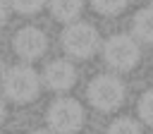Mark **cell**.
I'll use <instances>...</instances> for the list:
<instances>
[{"label":"cell","instance_id":"14","mask_svg":"<svg viewBox=\"0 0 153 134\" xmlns=\"http://www.w3.org/2000/svg\"><path fill=\"white\" fill-rule=\"evenodd\" d=\"M7 12H10V2H7V0H0V26H2L5 19H7Z\"/></svg>","mask_w":153,"mask_h":134},{"label":"cell","instance_id":"6","mask_svg":"<svg viewBox=\"0 0 153 134\" xmlns=\"http://www.w3.org/2000/svg\"><path fill=\"white\" fill-rule=\"evenodd\" d=\"M45 48H48V38L38 26H24L12 38V50L26 62L38 60L45 53Z\"/></svg>","mask_w":153,"mask_h":134},{"label":"cell","instance_id":"1","mask_svg":"<svg viewBox=\"0 0 153 134\" xmlns=\"http://www.w3.org/2000/svg\"><path fill=\"white\" fill-rule=\"evenodd\" d=\"M2 93L14 103H29L41 91V77L29 65H12L0 74Z\"/></svg>","mask_w":153,"mask_h":134},{"label":"cell","instance_id":"9","mask_svg":"<svg viewBox=\"0 0 153 134\" xmlns=\"http://www.w3.org/2000/svg\"><path fill=\"white\" fill-rule=\"evenodd\" d=\"M45 2H48V10H50V17L62 22V24L76 22L81 10H84L81 0H45Z\"/></svg>","mask_w":153,"mask_h":134},{"label":"cell","instance_id":"10","mask_svg":"<svg viewBox=\"0 0 153 134\" xmlns=\"http://www.w3.org/2000/svg\"><path fill=\"white\" fill-rule=\"evenodd\" d=\"M127 2H129V0H91L93 10H96L98 14H105V17L120 14V12L127 7Z\"/></svg>","mask_w":153,"mask_h":134},{"label":"cell","instance_id":"12","mask_svg":"<svg viewBox=\"0 0 153 134\" xmlns=\"http://www.w3.org/2000/svg\"><path fill=\"white\" fill-rule=\"evenodd\" d=\"M136 110H139V117H141V122H146L148 127H153V89L143 91V96L139 98V105H136Z\"/></svg>","mask_w":153,"mask_h":134},{"label":"cell","instance_id":"15","mask_svg":"<svg viewBox=\"0 0 153 134\" xmlns=\"http://www.w3.org/2000/svg\"><path fill=\"white\" fill-rule=\"evenodd\" d=\"M2 120H5V103H2V98H0V124H2Z\"/></svg>","mask_w":153,"mask_h":134},{"label":"cell","instance_id":"8","mask_svg":"<svg viewBox=\"0 0 153 134\" xmlns=\"http://www.w3.org/2000/svg\"><path fill=\"white\" fill-rule=\"evenodd\" d=\"M131 36L143 45H153V7H143L134 14Z\"/></svg>","mask_w":153,"mask_h":134},{"label":"cell","instance_id":"11","mask_svg":"<svg viewBox=\"0 0 153 134\" xmlns=\"http://www.w3.org/2000/svg\"><path fill=\"white\" fill-rule=\"evenodd\" d=\"M108 134H141V127L131 117H117L115 122H110Z\"/></svg>","mask_w":153,"mask_h":134},{"label":"cell","instance_id":"4","mask_svg":"<svg viewBox=\"0 0 153 134\" xmlns=\"http://www.w3.org/2000/svg\"><path fill=\"white\" fill-rule=\"evenodd\" d=\"M88 103L100 112H112L124 103V84L115 74H96L86 86Z\"/></svg>","mask_w":153,"mask_h":134},{"label":"cell","instance_id":"3","mask_svg":"<svg viewBox=\"0 0 153 134\" xmlns=\"http://www.w3.org/2000/svg\"><path fill=\"white\" fill-rule=\"evenodd\" d=\"M100 53L108 67L115 72H129L141 60V43L129 34H112L105 43H100Z\"/></svg>","mask_w":153,"mask_h":134},{"label":"cell","instance_id":"7","mask_svg":"<svg viewBox=\"0 0 153 134\" xmlns=\"http://www.w3.org/2000/svg\"><path fill=\"white\" fill-rule=\"evenodd\" d=\"M76 81V69L69 60H50L45 67H43V74H41V84L50 91H69Z\"/></svg>","mask_w":153,"mask_h":134},{"label":"cell","instance_id":"16","mask_svg":"<svg viewBox=\"0 0 153 134\" xmlns=\"http://www.w3.org/2000/svg\"><path fill=\"white\" fill-rule=\"evenodd\" d=\"M31 134H55V132H53V129H33Z\"/></svg>","mask_w":153,"mask_h":134},{"label":"cell","instance_id":"17","mask_svg":"<svg viewBox=\"0 0 153 134\" xmlns=\"http://www.w3.org/2000/svg\"><path fill=\"white\" fill-rule=\"evenodd\" d=\"M2 69H5V67H2V60H0V74H2Z\"/></svg>","mask_w":153,"mask_h":134},{"label":"cell","instance_id":"2","mask_svg":"<svg viewBox=\"0 0 153 134\" xmlns=\"http://www.w3.org/2000/svg\"><path fill=\"white\" fill-rule=\"evenodd\" d=\"M60 45H62V50H65L69 57H74V60H86V57H91V55L100 48V36H98V31H96L93 24L76 19V22H69V24L62 29V34H60Z\"/></svg>","mask_w":153,"mask_h":134},{"label":"cell","instance_id":"13","mask_svg":"<svg viewBox=\"0 0 153 134\" xmlns=\"http://www.w3.org/2000/svg\"><path fill=\"white\" fill-rule=\"evenodd\" d=\"M10 7L19 14H36L38 10H43L45 0H7Z\"/></svg>","mask_w":153,"mask_h":134},{"label":"cell","instance_id":"5","mask_svg":"<svg viewBox=\"0 0 153 134\" xmlns=\"http://www.w3.org/2000/svg\"><path fill=\"white\" fill-rule=\"evenodd\" d=\"M45 122L55 134H76L84 124V108L76 98H55L48 105Z\"/></svg>","mask_w":153,"mask_h":134},{"label":"cell","instance_id":"18","mask_svg":"<svg viewBox=\"0 0 153 134\" xmlns=\"http://www.w3.org/2000/svg\"><path fill=\"white\" fill-rule=\"evenodd\" d=\"M151 2H153V0H151Z\"/></svg>","mask_w":153,"mask_h":134}]
</instances>
